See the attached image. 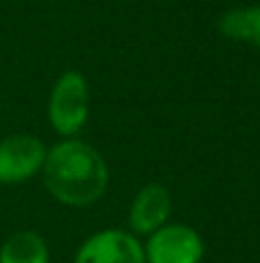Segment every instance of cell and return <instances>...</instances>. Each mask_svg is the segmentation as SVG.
<instances>
[{
	"instance_id": "cell-2",
	"label": "cell",
	"mask_w": 260,
	"mask_h": 263,
	"mask_svg": "<svg viewBox=\"0 0 260 263\" xmlns=\"http://www.w3.org/2000/svg\"><path fill=\"white\" fill-rule=\"evenodd\" d=\"M90 116V86L76 69H67L53 83L49 97V123L62 139L76 136Z\"/></svg>"
},
{
	"instance_id": "cell-8",
	"label": "cell",
	"mask_w": 260,
	"mask_h": 263,
	"mask_svg": "<svg viewBox=\"0 0 260 263\" xmlns=\"http://www.w3.org/2000/svg\"><path fill=\"white\" fill-rule=\"evenodd\" d=\"M219 32L233 42H244L260 49V7L228 9L219 16Z\"/></svg>"
},
{
	"instance_id": "cell-3",
	"label": "cell",
	"mask_w": 260,
	"mask_h": 263,
	"mask_svg": "<svg viewBox=\"0 0 260 263\" xmlns=\"http://www.w3.org/2000/svg\"><path fill=\"white\" fill-rule=\"evenodd\" d=\"M145 263H201L205 256V240L193 227L164 224L143 242Z\"/></svg>"
},
{
	"instance_id": "cell-5",
	"label": "cell",
	"mask_w": 260,
	"mask_h": 263,
	"mask_svg": "<svg viewBox=\"0 0 260 263\" xmlns=\"http://www.w3.org/2000/svg\"><path fill=\"white\" fill-rule=\"evenodd\" d=\"M46 145L32 134H9L0 139V185L26 182L41 171Z\"/></svg>"
},
{
	"instance_id": "cell-7",
	"label": "cell",
	"mask_w": 260,
	"mask_h": 263,
	"mask_svg": "<svg viewBox=\"0 0 260 263\" xmlns=\"http://www.w3.org/2000/svg\"><path fill=\"white\" fill-rule=\"evenodd\" d=\"M49 245L35 231H16L0 247V263H49Z\"/></svg>"
},
{
	"instance_id": "cell-1",
	"label": "cell",
	"mask_w": 260,
	"mask_h": 263,
	"mask_svg": "<svg viewBox=\"0 0 260 263\" xmlns=\"http://www.w3.org/2000/svg\"><path fill=\"white\" fill-rule=\"evenodd\" d=\"M41 178L58 203L88 208L104 196L111 176L106 159L95 145L78 136H69L46 150Z\"/></svg>"
},
{
	"instance_id": "cell-4",
	"label": "cell",
	"mask_w": 260,
	"mask_h": 263,
	"mask_svg": "<svg viewBox=\"0 0 260 263\" xmlns=\"http://www.w3.org/2000/svg\"><path fill=\"white\" fill-rule=\"evenodd\" d=\"M74 263H145V252L132 231L101 229L81 242Z\"/></svg>"
},
{
	"instance_id": "cell-6",
	"label": "cell",
	"mask_w": 260,
	"mask_h": 263,
	"mask_svg": "<svg viewBox=\"0 0 260 263\" xmlns=\"http://www.w3.org/2000/svg\"><path fill=\"white\" fill-rule=\"evenodd\" d=\"M173 199L168 187L161 182H147L136 192L129 208V229L134 236H150L164 224H168Z\"/></svg>"
}]
</instances>
